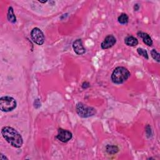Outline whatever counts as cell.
<instances>
[{"label": "cell", "instance_id": "16", "mask_svg": "<svg viewBox=\"0 0 160 160\" xmlns=\"http://www.w3.org/2000/svg\"><path fill=\"white\" fill-rule=\"evenodd\" d=\"M88 87H90V83H89L88 82L85 81V82H84V83H83V84H82V88H83V89H86V88H88Z\"/></svg>", "mask_w": 160, "mask_h": 160}, {"label": "cell", "instance_id": "3", "mask_svg": "<svg viewBox=\"0 0 160 160\" xmlns=\"http://www.w3.org/2000/svg\"><path fill=\"white\" fill-rule=\"evenodd\" d=\"M17 103L11 96H3L0 99V110L4 112H10L16 108Z\"/></svg>", "mask_w": 160, "mask_h": 160}, {"label": "cell", "instance_id": "8", "mask_svg": "<svg viewBox=\"0 0 160 160\" xmlns=\"http://www.w3.org/2000/svg\"><path fill=\"white\" fill-rule=\"evenodd\" d=\"M73 48L74 49V51L78 55H83L86 52V49L84 48L81 39L76 40L73 42Z\"/></svg>", "mask_w": 160, "mask_h": 160}, {"label": "cell", "instance_id": "1", "mask_svg": "<svg viewBox=\"0 0 160 160\" xmlns=\"http://www.w3.org/2000/svg\"><path fill=\"white\" fill-rule=\"evenodd\" d=\"M2 134L5 140L12 146L19 148L22 146L23 140L21 135L15 129L10 127H3Z\"/></svg>", "mask_w": 160, "mask_h": 160}, {"label": "cell", "instance_id": "5", "mask_svg": "<svg viewBox=\"0 0 160 160\" xmlns=\"http://www.w3.org/2000/svg\"><path fill=\"white\" fill-rule=\"evenodd\" d=\"M32 40L38 45H42L45 42V35L43 31L38 28H34L31 32Z\"/></svg>", "mask_w": 160, "mask_h": 160}, {"label": "cell", "instance_id": "7", "mask_svg": "<svg viewBox=\"0 0 160 160\" xmlns=\"http://www.w3.org/2000/svg\"><path fill=\"white\" fill-rule=\"evenodd\" d=\"M116 43V39L111 34L106 37L104 41L102 42L101 46L103 49H107L113 47Z\"/></svg>", "mask_w": 160, "mask_h": 160}, {"label": "cell", "instance_id": "14", "mask_svg": "<svg viewBox=\"0 0 160 160\" xmlns=\"http://www.w3.org/2000/svg\"><path fill=\"white\" fill-rule=\"evenodd\" d=\"M137 52L138 54L142 57H143L146 60H148L149 59V57H148V53L146 51V50H145V49H143V48H139L137 49Z\"/></svg>", "mask_w": 160, "mask_h": 160}, {"label": "cell", "instance_id": "2", "mask_svg": "<svg viewBox=\"0 0 160 160\" xmlns=\"http://www.w3.org/2000/svg\"><path fill=\"white\" fill-rule=\"evenodd\" d=\"M130 76L129 71L124 67L119 66L116 68L111 75V80L115 84H122L125 82Z\"/></svg>", "mask_w": 160, "mask_h": 160}, {"label": "cell", "instance_id": "10", "mask_svg": "<svg viewBox=\"0 0 160 160\" xmlns=\"http://www.w3.org/2000/svg\"><path fill=\"white\" fill-rule=\"evenodd\" d=\"M124 43L128 46H136L138 44V40L133 37V36H128L124 39Z\"/></svg>", "mask_w": 160, "mask_h": 160}, {"label": "cell", "instance_id": "13", "mask_svg": "<svg viewBox=\"0 0 160 160\" xmlns=\"http://www.w3.org/2000/svg\"><path fill=\"white\" fill-rule=\"evenodd\" d=\"M118 148L114 145H107L106 146V151L108 154H116L118 152Z\"/></svg>", "mask_w": 160, "mask_h": 160}, {"label": "cell", "instance_id": "12", "mask_svg": "<svg viewBox=\"0 0 160 160\" xmlns=\"http://www.w3.org/2000/svg\"><path fill=\"white\" fill-rule=\"evenodd\" d=\"M118 21L121 25H126L128 23L129 21L128 16L125 13H123L118 17Z\"/></svg>", "mask_w": 160, "mask_h": 160}, {"label": "cell", "instance_id": "15", "mask_svg": "<svg viewBox=\"0 0 160 160\" xmlns=\"http://www.w3.org/2000/svg\"><path fill=\"white\" fill-rule=\"evenodd\" d=\"M151 54L152 58L156 60L157 62H159V53L157 52V51L154 49H152L151 51Z\"/></svg>", "mask_w": 160, "mask_h": 160}, {"label": "cell", "instance_id": "17", "mask_svg": "<svg viewBox=\"0 0 160 160\" xmlns=\"http://www.w3.org/2000/svg\"><path fill=\"white\" fill-rule=\"evenodd\" d=\"M0 159H1V160H5V159H8V158L6 156H4L3 154H1V155H0Z\"/></svg>", "mask_w": 160, "mask_h": 160}, {"label": "cell", "instance_id": "19", "mask_svg": "<svg viewBox=\"0 0 160 160\" xmlns=\"http://www.w3.org/2000/svg\"><path fill=\"white\" fill-rule=\"evenodd\" d=\"M39 2H40V3H45L47 2V1H45V2H41V1H39Z\"/></svg>", "mask_w": 160, "mask_h": 160}, {"label": "cell", "instance_id": "9", "mask_svg": "<svg viewBox=\"0 0 160 160\" xmlns=\"http://www.w3.org/2000/svg\"><path fill=\"white\" fill-rule=\"evenodd\" d=\"M138 36L143 39V42L148 46H151L153 45V41L150 37V35L146 33H143V32H139L138 33Z\"/></svg>", "mask_w": 160, "mask_h": 160}, {"label": "cell", "instance_id": "4", "mask_svg": "<svg viewBox=\"0 0 160 160\" xmlns=\"http://www.w3.org/2000/svg\"><path fill=\"white\" fill-rule=\"evenodd\" d=\"M76 109L78 115L84 118L93 116L96 113V111L94 108L88 106L82 103H78L76 104Z\"/></svg>", "mask_w": 160, "mask_h": 160}, {"label": "cell", "instance_id": "6", "mask_svg": "<svg viewBox=\"0 0 160 160\" xmlns=\"http://www.w3.org/2000/svg\"><path fill=\"white\" fill-rule=\"evenodd\" d=\"M72 137L73 135L72 133L68 130L61 128L58 130V133L57 136V138L60 141L63 142V143H66V142L69 141L70 139H72Z\"/></svg>", "mask_w": 160, "mask_h": 160}, {"label": "cell", "instance_id": "18", "mask_svg": "<svg viewBox=\"0 0 160 160\" xmlns=\"http://www.w3.org/2000/svg\"><path fill=\"white\" fill-rule=\"evenodd\" d=\"M139 5H138V4L135 5V7H134V8H135V11H138V9H139Z\"/></svg>", "mask_w": 160, "mask_h": 160}, {"label": "cell", "instance_id": "11", "mask_svg": "<svg viewBox=\"0 0 160 160\" xmlns=\"http://www.w3.org/2000/svg\"><path fill=\"white\" fill-rule=\"evenodd\" d=\"M8 20L11 23H15L16 22V18L14 14V11L12 7H10L8 12Z\"/></svg>", "mask_w": 160, "mask_h": 160}]
</instances>
